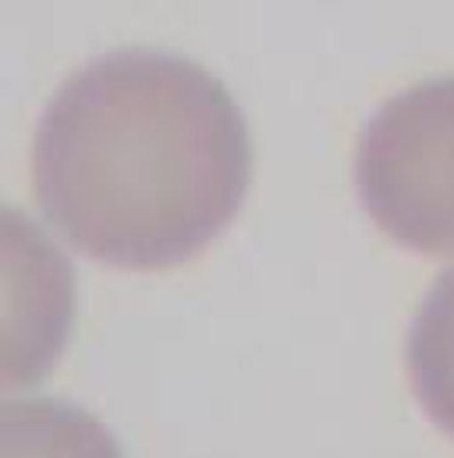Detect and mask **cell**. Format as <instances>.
<instances>
[{
    "mask_svg": "<svg viewBox=\"0 0 454 458\" xmlns=\"http://www.w3.org/2000/svg\"><path fill=\"white\" fill-rule=\"evenodd\" d=\"M32 178L43 214L71 245L124 270H167L238 214L252 146L238 104L206 68L117 50L50 100Z\"/></svg>",
    "mask_w": 454,
    "mask_h": 458,
    "instance_id": "1",
    "label": "cell"
},
{
    "mask_svg": "<svg viewBox=\"0 0 454 458\" xmlns=\"http://www.w3.org/2000/svg\"><path fill=\"white\" fill-rule=\"evenodd\" d=\"M362 207L394 242L454 256V75L391 97L358 135Z\"/></svg>",
    "mask_w": 454,
    "mask_h": 458,
    "instance_id": "2",
    "label": "cell"
},
{
    "mask_svg": "<svg viewBox=\"0 0 454 458\" xmlns=\"http://www.w3.org/2000/svg\"><path fill=\"white\" fill-rule=\"evenodd\" d=\"M0 458H124L111 430L57 398L7 402L0 409Z\"/></svg>",
    "mask_w": 454,
    "mask_h": 458,
    "instance_id": "3",
    "label": "cell"
},
{
    "mask_svg": "<svg viewBox=\"0 0 454 458\" xmlns=\"http://www.w3.org/2000/svg\"><path fill=\"white\" fill-rule=\"evenodd\" d=\"M408 377L430 420L454 437V270L441 274L416 313Z\"/></svg>",
    "mask_w": 454,
    "mask_h": 458,
    "instance_id": "4",
    "label": "cell"
}]
</instances>
